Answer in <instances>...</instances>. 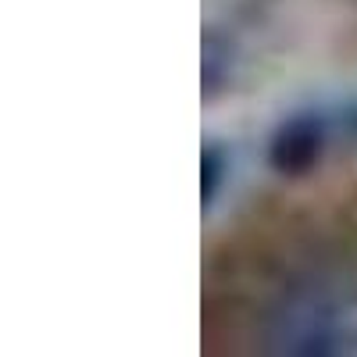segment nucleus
Wrapping results in <instances>:
<instances>
[{"label": "nucleus", "mask_w": 357, "mask_h": 357, "mask_svg": "<svg viewBox=\"0 0 357 357\" xmlns=\"http://www.w3.org/2000/svg\"><path fill=\"white\" fill-rule=\"evenodd\" d=\"M321 143H325V132H321L318 118L314 114H296L275 132L272 146H268V161H272V168L282 172V175H304L318 165Z\"/></svg>", "instance_id": "f257e3e1"}, {"label": "nucleus", "mask_w": 357, "mask_h": 357, "mask_svg": "<svg viewBox=\"0 0 357 357\" xmlns=\"http://www.w3.org/2000/svg\"><path fill=\"white\" fill-rule=\"evenodd\" d=\"M215 186H218V151H207V154H204V183H200L204 204H211Z\"/></svg>", "instance_id": "f03ea898"}]
</instances>
